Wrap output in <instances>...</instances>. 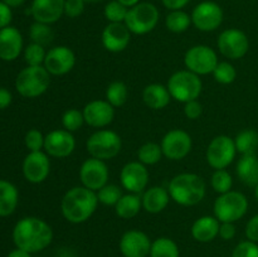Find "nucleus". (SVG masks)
I'll return each instance as SVG.
<instances>
[{
	"label": "nucleus",
	"instance_id": "nucleus-26",
	"mask_svg": "<svg viewBox=\"0 0 258 257\" xmlns=\"http://www.w3.org/2000/svg\"><path fill=\"white\" fill-rule=\"evenodd\" d=\"M171 96L168 87L161 83H150L143 91V101L151 110H163L170 103Z\"/></svg>",
	"mask_w": 258,
	"mask_h": 257
},
{
	"label": "nucleus",
	"instance_id": "nucleus-23",
	"mask_svg": "<svg viewBox=\"0 0 258 257\" xmlns=\"http://www.w3.org/2000/svg\"><path fill=\"white\" fill-rule=\"evenodd\" d=\"M23 50V37L15 27L0 29V59L5 62L15 60Z\"/></svg>",
	"mask_w": 258,
	"mask_h": 257
},
{
	"label": "nucleus",
	"instance_id": "nucleus-21",
	"mask_svg": "<svg viewBox=\"0 0 258 257\" xmlns=\"http://www.w3.org/2000/svg\"><path fill=\"white\" fill-rule=\"evenodd\" d=\"M131 40V32L125 23H108L102 30L101 42L106 50L111 53L123 52Z\"/></svg>",
	"mask_w": 258,
	"mask_h": 257
},
{
	"label": "nucleus",
	"instance_id": "nucleus-29",
	"mask_svg": "<svg viewBox=\"0 0 258 257\" xmlns=\"http://www.w3.org/2000/svg\"><path fill=\"white\" fill-rule=\"evenodd\" d=\"M143 209V199L141 194L127 193L123 194L115 206V212L117 217L122 219H131L138 216Z\"/></svg>",
	"mask_w": 258,
	"mask_h": 257
},
{
	"label": "nucleus",
	"instance_id": "nucleus-40",
	"mask_svg": "<svg viewBox=\"0 0 258 257\" xmlns=\"http://www.w3.org/2000/svg\"><path fill=\"white\" fill-rule=\"evenodd\" d=\"M83 123H86L85 117H83V112L77 110V108H70V110H67L62 115L63 128L70 131V133L78 131L82 127Z\"/></svg>",
	"mask_w": 258,
	"mask_h": 257
},
{
	"label": "nucleus",
	"instance_id": "nucleus-55",
	"mask_svg": "<svg viewBox=\"0 0 258 257\" xmlns=\"http://www.w3.org/2000/svg\"><path fill=\"white\" fill-rule=\"evenodd\" d=\"M254 197H256V199L258 201V184L254 186Z\"/></svg>",
	"mask_w": 258,
	"mask_h": 257
},
{
	"label": "nucleus",
	"instance_id": "nucleus-6",
	"mask_svg": "<svg viewBox=\"0 0 258 257\" xmlns=\"http://www.w3.org/2000/svg\"><path fill=\"white\" fill-rule=\"evenodd\" d=\"M86 149L91 158L100 159L103 161L111 160L120 154L122 149V140L116 131L100 128L87 139Z\"/></svg>",
	"mask_w": 258,
	"mask_h": 257
},
{
	"label": "nucleus",
	"instance_id": "nucleus-52",
	"mask_svg": "<svg viewBox=\"0 0 258 257\" xmlns=\"http://www.w3.org/2000/svg\"><path fill=\"white\" fill-rule=\"evenodd\" d=\"M2 2L5 3V4L10 8H18L20 7V5L24 4L25 0H2Z\"/></svg>",
	"mask_w": 258,
	"mask_h": 257
},
{
	"label": "nucleus",
	"instance_id": "nucleus-36",
	"mask_svg": "<svg viewBox=\"0 0 258 257\" xmlns=\"http://www.w3.org/2000/svg\"><path fill=\"white\" fill-rule=\"evenodd\" d=\"M97 194V199L101 204L107 207H115L117 202L120 201L121 197L123 196L121 186L116 185V184H106L105 186L96 191Z\"/></svg>",
	"mask_w": 258,
	"mask_h": 257
},
{
	"label": "nucleus",
	"instance_id": "nucleus-28",
	"mask_svg": "<svg viewBox=\"0 0 258 257\" xmlns=\"http://www.w3.org/2000/svg\"><path fill=\"white\" fill-rule=\"evenodd\" d=\"M19 202L17 186L8 180H0V217H8L15 212Z\"/></svg>",
	"mask_w": 258,
	"mask_h": 257
},
{
	"label": "nucleus",
	"instance_id": "nucleus-53",
	"mask_svg": "<svg viewBox=\"0 0 258 257\" xmlns=\"http://www.w3.org/2000/svg\"><path fill=\"white\" fill-rule=\"evenodd\" d=\"M117 2L121 3V4H122L123 7L127 8V9H130V8L138 5L139 3H140V0H117Z\"/></svg>",
	"mask_w": 258,
	"mask_h": 257
},
{
	"label": "nucleus",
	"instance_id": "nucleus-43",
	"mask_svg": "<svg viewBox=\"0 0 258 257\" xmlns=\"http://www.w3.org/2000/svg\"><path fill=\"white\" fill-rule=\"evenodd\" d=\"M231 257H258V243L249 239L239 242L234 247Z\"/></svg>",
	"mask_w": 258,
	"mask_h": 257
},
{
	"label": "nucleus",
	"instance_id": "nucleus-30",
	"mask_svg": "<svg viewBox=\"0 0 258 257\" xmlns=\"http://www.w3.org/2000/svg\"><path fill=\"white\" fill-rule=\"evenodd\" d=\"M191 25L190 15L183 9L179 10H169V14L165 18V27L166 29L170 30L171 33H180L186 32Z\"/></svg>",
	"mask_w": 258,
	"mask_h": 257
},
{
	"label": "nucleus",
	"instance_id": "nucleus-10",
	"mask_svg": "<svg viewBox=\"0 0 258 257\" xmlns=\"http://www.w3.org/2000/svg\"><path fill=\"white\" fill-rule=\"evenodd\" d=\"M218 62V55L216 50L206 44L193 45L184 54L185 68L198 76H207L213 73Z\"/></svg>",
	"mask_w": 258,
	"mask_h": 257
},
{
	"label": "nucleus",
	"instance_id": "nucleus-44",
	"mask_svg": "<svg viewBox=\"0 0 258 257\" xmlns=\"http://www.w3.org/2000/svg\"><path fill=\"white\" fill-rule=\"evenodd\" d=\"M86 3L83 0H66L64 2V15L68 18L81 17L85 12Z\"/></svg>",
	"mask_w": 258,
	"mask_h": 257
},
{
	"label": "nucleus",
	"instance_id": "nucleus-31",
	"mask_svg": "<svg viewBox=\"0 0 258 257\" xmlns=\"http://www.w3.org/2000/svg\"><path fill=\"white\" fill-rule=\"evenodd\" d=\"M150 257H180L176 242L169 237H159L151 243Z\"/></svg>",
	"mask_w": 258,
	"mask_h": 257
},
{
	"label": "nucleus",
	"instance_id": "nucleus-32",
	"mask_svg": "<svg viewBox=\"0 0 258 257\" xmlns=\"http://www.w3.org/2000/svg\"><path fill=\"white\" fill-rule=\"evenodd\" d=\"M237 153L242 155H248V154H256L258 149V133L252 128L241 131L234 139Z\"/></svg>",
	"mask_w": 258,
	"mask_h": 257
},
{
	"label": "nucleus",
	"instance_id": "nucleus-45",
	"mask_svg": "<svg viewBox=\"0 0 258 257\" xmlns=\"http://www.w3.org/2000/svg\"><path fill=\"white\" fill-rule=\"evenodd\" d=\"M203 113V106L198 100L189 101V102L184 103V115L189 120H198Z\"/></svg>",
	"mask_w": 258,
	"mask_h": 257
},
{
	"label": "nucleus",
	"instance_id": "nucleus-1",
	"mask_svg": "<svg viewBox=\"0 0 258 257\" xmlns=\"http://www.w3.org/2000/svg\"><path fill=\"white\" fill-rule=\"evenodd\" d=\"M13 241L20 249L35 253L47 248L53 241V229L44 219L24 217L13 229Z\"/></svg>",
	"mask_w": 258,
	"mask_h": 257
},
{
	"label": "nucleus",
	"instance_id": "nucleus-47",
	"mask_svg": "<svg viewBox=\"0 0 258 257\" xmlns=\"http://www.w3.org/2000/svg\"><path fill=\"white\" fill-rule=\"evenodd\" d=\"M13 19L12 8L8 7L5 3L0 2V29L9 27Z\"/></svg>",
	"mask_w": 258,
	"mask_h": 257
},
{
	"label": "nucleus",
	"instance_id": "nucleus-25",
	"mask_svg": "<svg viewBox=\"0 0 258 257\" xmlns=\"http://www.w3.org/2000/svg\"><path fill=\"white\" fill-rule=\"evenodd\" d=\"M219 227H221V222L214 216L199 217L191 226V237L197 242L208 243V242L213 241L216 237H218Z\"/></svg>",
	"mask_w": 258,
	"mask_h": 257
},
{
	"label": "nucleus",
	"instance_id": "nucleus-19",
	"mask_svg": "<svg viewBox=\"0 0 258 257\" xmlns=\"http://www.w3.org/2000/svg\"><path fill=\"white\" fill-rule=\"evenodd\" d=\"M151 243L148 234L140 229H128L121 236L118 248L123 257H148Z\"/></svg>",
	"mask_w": 258,
	"mask_h": 257
},
{
	"label": "nucleus",
	"instance_id": "nucleus-41",
	"mask_svg": "<svg viewBox=\"0 0 258 257\" xmlns=\"http://www.w3.org/2000/svg\"><path fill=\"white\" fill-rule=\"evenodd\" d=\"M45 55V48L37 43H30L24 49V60L28 66H43Z\"/></svg>",
	"mask_w": 258,
	"mask_h": 257
},
{
	"label": "nucleus",
	"instance_id": "nucleus-8",
	"mask_svg": "<svg viewBox=\"0 0 258 257\" xmlns=\"http://www.w3.org/2000/svg\"><path fill=\"white\" fill-rule=\"evenodd\" d=\"M160 19V12L153 3L140 2L135 7L130 8L125 19V25L131 34L144 35L153 32Z\"/></svg>",
	"mask_w": 258,
	"mask_h": 257
},
{
	"label": "nucleus",
	"instance_id": "nucleus-14",
	"mask_svg": "<svg viewBox=\"0 0 258 257\" xmlns=\"http://www.w3.org/2000/svg\"><path fill=\"white\" fill-rule=\"evenodd\" d=\"M110 171L106 161L96 158H88L80 168V180L83 186L93 191L100 190L108 183Z\"/></svg>",
	"mask_w": 258,
	"mask_h": 257
},
{
	"label": "nucleus",
	"instance_id": "nucleus-39",
	"mask_svg": "<svg viewBox=\"0 0 258 257\" xmlns=\"http://www.w3.org/2000/svg\"><path fill=\"white\" fill-rule=\"evenodd\" d=\"M127 8L123 7L117 0H110L105 5L103 15H105L108 23H123L126 19V15H127Z\"/></svg>",
	"mask_w": 258,
	"mask_h": 257
},
{
	"label": "nucleus",
	"instance_id": "nucleus-7",
	"mask_svg": "<svg viewBox=\"0 0 258 257\" xmlns=\"http://www.w3.org/2000/svg\"><path fill=\"white\" fill-rule=\"evenodd\" d=\"M247 211H248V199L238 190H229L224 194H219L213 204L214 217L221 223L222 222L234 223L243 218Z\"/></svg>",
	"mask_w": 258,
	"mask_h": 257
},
{
	"label": "nucleus",
	"instance_id": "nucleus-33",
	"mask_svg": "<svg viewBox=\"0 0 258 257\" xmlns=\"http://www.w3.org/2000/svg\"><path fill=\"white\" fill-rule=\"evenodd\" d=\"M128 98V88L122 81H113L106 88V101L113 107H121Z\"/></svg>",
	"mask_w": 258,
	"mask_h": 257
},
{
	"label": "nucleus",
	"instance_id": "nucleus-3",
	"mask_svg": "<svg viewBox=\"0 0 258 257\" xmlns=\"http://www.w3.org/2000/svg\"><path fill=\"white\" fill-rule=\"evenodd\" d=\"M171 201L183 207H193L201 203L207 193L204 179L196 173H180L174 176L168 185Z\"/></svg>",
	"mask_w": 258,
	"mask_h": 257
},
{
	"label": "nucleus",
	"instance_id": "nucleus-5",
	"mask_svg": "<svg viewBox=\"0 0 258 257\" xmlns=\"http://www.w3.org/2000/svg\"><path fill=\"white\" fill-rule=\"evenodd\" d=\"M171 98L178 102L186 103L189 101L198 100L203 91V82L201 76L188 70H181L173 73L166 83Z\"/></svg>",
	"mask_w": 258,
	"mask_h": 257
},
{
	"label": "nucleus",
	"instance_id": "nucleus-51",
	"mask_svg": "<svg viewBox=\"0 0 258 257\" xmlns=\"http://www.w3.org/2000/svg\"><path fill=\"white\" fill-rule=\"evenodd\" d=\"M30 254L32 253H29V252L24 251V249H20L17 247L15 249H13V251L9 252L8 257H32Z\"/></svg>",
	"mask_w": 258,
	"mask_h": 257
},
{
	"label": "nucleus",
	"instance_id": "nucleus-17",
	"mask_svg": "<svg viewBox=\"0 0 258 257\" xmlns=\"http://www.w3.org/2000/svg\"><path fill=\"white\" fill-rule=\"evenodd\" d=\"M50 160L45 151H29L23 161V175L29 183L40 184L49 176Z\"/></svg>",
	"mask_w": 258,
	"mask_h": 257
},
{
	"label": "nucleus",
	"instance_id": "nucleus-4",
	"mask_svg": "<svg viewBox=\"0 0 258 257\" xmlns=\"http://www.w3.org/2000/svg\"><path fill=\"white\" fill-rule=\"evenodd\" d=\"M50 75L44 66H27L18 73L15 88L25 98H37L49 88Z\"/></svg>",
	"mask_w": 258,
	"mask_h": 257
},
{
	"label": "nucleus",
	"instance_id": "nucleus-35",
	"mask_svg": "<svg viewBox=\"0 0 258 257\" xmlns=\"http://www.w3.org/2000/svg\"><path fill=\"white\" fill-rule=\"evenodd\" d=\"M164 156L160 144L145 143L139 148L138 160L144 165H155Z\"/></svg>",
	"mask_w": 258,
	"mask_h": 257
},
{
	"label": "nucleus",
	"instance_id": "nucleus-48",
	"mask_svg": "<svg viewBox=\"0 0 258 257\" xmlns=\"http://www.w3.org/2000/svg\"><path fill=\"white\" fill-rule=\"evenodd\" d=\"M236 226L234 223H229V222H222L221 227H219V234L222 239L224 241H229V239L234 238L236 236Z\"/></svg>",
	"mask_w": 258,
	"mask_h": 257
},
{
	"label": "nucleus",
	"instance_id": "nucleus-15",
	"mask_svg": "<svg viewBox=\"0 0 258 257\" xmlns=\"http://www.w3.org/2000/svg\"><path fill=\"white\" fill-rule=\"evenodd\" d=\"M148 168L140 161H128L122 166L120 173V183L125 190L128 193L143 194L149 184Z\"/></svg>",
	"mask_w": 258,
	"mask_h": 257
},
{
	"label": "nucleus",
	"instance_id": "nucleus-54",
	"mask_svg": "<svg viewBox=\"0 0 258 257\" xmlns=\"http://www.w3.org/2000/svg\"><path fill=\"white\" fill-rule=\"evenodd\" d=\"M83 2H85L86 4H97V3L105 2V0H83Z\"/></svg>",
	"mask_w": 258,
	"mask_h": 257
},
{
	"label": "nucleus",
	"instance_id": "nucleus-37",
	"mask_svg": "<svg viewBox=\"0 0 258 257\" xmlns=\"http://www.w3.org/2000/svg\"><path fill=\"white\" fill-rule=\"evenodd\" d=\"M211 185L218 194H224L227 191L232 190L233 185V178L231 173L227 169H221V170H214L211 178Z\"/></svg>",
	"mask_w": 258,
	"mask_h": 257
},
{
	"label": "nucleus",
	"instance_id": "nucleus-20",
	"mask_svg": "<svg viewBox=\"0 0 258 257\" xmlns=\"http://www.w3.org/2000/svg\"><path fill=\"white\" fill-rule=\"evenodd\" d=\"M85 122L95 128H103L112 123L115 118V107L106 100L90 101L82 110Z\"/></svg>",
	"mask_w": 258,
	"mask_h": 257
},
{
	"label": "nucleus",
	"instance_id": "nucleus-24",
	"mask_svg": "<svg viewBox=\"0 0 258 257\" xmlns=\"http://www.w3.org/2000/svg\"><path fill=\"white\" fill-rule=\"evenodd\" d=\"M141 199H143L144 211L151 214H158L168 207L171 198L168 189L163 188V186L154 185L145 189V191L141 194Z\"/></svg>",
	"mask_w": 258,
	"mask_h": 257
},
{
	"label": "nucleus",
	"instance_id": "nucleus-18",
	"mask_svg": "<svg viewBox=\"0 0 258 257\" xmlns=\"http://www.w3.org/2000/svg\"><path fill=\"white\" fill-rule=\"evenodd\" d=\"M76 149V139L73 133L57 128L45 135L44 151L55 159H64L72 155Z\"/></svg>",
	"mask_w": 258,
	"mask_h": 257
},
{
	"label": "nucleus",
	"instance_id": "nucleus-42",
	"mask_svg": "<svg viewBox=\"0 0 258 257\" xmlns=\"http://www.w3.org/2000/svg\"><path fill=\"white\" fill-rule=\"evenodd\" d=\"M45 136L37 128H32L25 134L24 143L29 151H42L44 149Z\"/></svg>",
	"mask_w": 258,
	"mask_h": 257
},
{
	"label": "nucleus",
	"instance_id": "nucleus-9",
	"mask_svg": "<svg viewBox=\"0 0 258 257\" xmlns=\"http://www.w3.org/2000/svg\"><path fill=\"white\" fill-rule=\"evenodd\" d=\"M237 149L234 139L228 135H218L209 143L206 151V159L208 165L214 170L227 169L236 158Z\"/></svg>",
	"mask_w": 258,
	"mask_h": 257
},
{
	"label": "nucleus",
	"instance_id": "nucleus-46",
	"mask_svg": "<svg viewBox=\"0 0 258 257\" xmlns=\"http://www.w3.org/2000/svg\"><path fill=\"white\" fill-rule=\"evenodd\" d=\"M246 237L247 239L258 243V214L252 217L246 224Z\"/></svg>",
	"mask_w": 258,
	"mask_h": 257
},
{
	"label": "nucleus",
	"instance_id": "nucleus-22",
	"mask_svg": "<svg viewBox=\"0 0 258 257\" xmlns=\"http://www.w3.org/2000/svg\"><path fill=\"white\" fill-rule=\"evenodd\" d=\"M66 0H33L29 13L34 22L54 24L64 15Z\"/></svg>",
	"mask_w": 258,
	"mask_h": 257
},
{
	"label": "nucleus",
	"instance_id": "nucleus-11",
	"mask_svg": "<svg viewBox=\"0 0 258 257\" xmlns=\"http://www.w3.org/2000/svg\"><path fill=\"white\" fill-rule=\"evenodd\" d=\"M217 47L221 54L228 59H241L249 49V39L243 30L229 28L218 35Z\"/></svg>",
	"mask_w": 258,
	"mask_h": 257
},
{
	"label": "nucleus",
	"instance_id": "nucleus-50",
	"mask_svg": "<svg viewBox=\"0 0 258 257\" xmlns=\"http://www.w3.org/2000/svg\"><path fill=\"white\" fill-rule=\"evenodd\" d=\"M13 96L10 93L9 90L4 87H0V110H4V108L9 107L10 103H12Z\"/></svg>",
	"mask_w": 258,
	"mask_h": 257
},
{
	"label": "nucleus",
	"instance_id": "nucleus-13",
	"mask_svg": "<svg viewBox=\"0 0 258 257\" xmlns=\"http://www.w3.org/2000/svg\"><path fill=\"white\" fill-rule=\"evenodd\" d=\"M160 146L166 159L178 161L189 155L193 148V140L185 130L173 128L163 136Z\"/></svg>",
	"mask_w": 258,
	"mask_h": 257
},
{
	"label": "nucleus",
	"instance_id": "nucleus-2",
	"mask_svg": "<svg viewBox=\"0 0 258 257\" xmlns=\"http://www.w3.org/2000/svg\"><path fill=\"white\" fill-rule=\"evenodd\" d=\"M96 191L86 186H73L68 189L60 201V212L63 218L73 224L87 222L98 207Z\"/></svg>",
	"mask_w": 258,
	"mask_h": 257
},
{
	"label": "nucleus",
	"instance_id": "nucleus-12",
	"mask_svg": "<svg viewBox=\"0 0 258 257\" xmlns=\"http://www.w3.org/2000/svg\"><path fill=\"white\" fill-rule=\"evenodd\" d=\"M191 24L201 32H214L223 23V9L216 2L206 0L196 5L190 14Z\"/></svg>",
	"mask_w": 258,
	"mask_h": 257
},
{
	"label": "nucleus",
	"instance_id": "nucleus-27",
	"mask_svg": "<svg viewBox=\"0 0 258 257\" xmlns=\"http://www.w3.org/2000/svg\"><path fill=\"white\" fill-rule=\"evenodd\" d=\"M236 173L244 185L256 186L258 184V158L256 154L242 155L237 161Z\"/></svg>",
	"mask_w": 258,
	"mask_h": 257
},
{
	"label": "nucleus",
	"instance_id": "nucleus-34",
	"mask_svg": "<svg viewBox=\"0 0 258 257\" xmlns=\"http://www.w3.org/2000/svg\"><path fill=\"white\" fill-rule=\"evenodd\" d=\"M29 38L32 43L47 47L54 40V32L49 24L34 22L29 28Z\"/></svg>",
	"mask_w": 258,
	"mask_h": 257
},
{
	"label": "nucleus",
	"instance_id": "nucleus-16",
	"mask_svg": "<svg viewBox=\"0 0 258 257\" xmlns=\"http://www.w3.org/2000/svg\"><path fill=\"white\" fill-rule=\"evenodd\" d=\"M44 68L50 76H64L76 66V54L67 45H55L47 52Z\"/></svg>",
	"mask_w": 258,
	"mask_h": 257
},
{
	"label": "nucleus",
	"instance_id": "nucleus-38",
	"mask_svg": "<svg viewBox=\"0 0 258 257\" xmlns=\"http://www.w3.org/2000/svg\"><path fill=\"white\" fill-rule=\"evenodd\" d=\"M212 75L214 80L221 85H231L236 81L237 71L231 62L223 60V62H218Z\"/></svg>",
	"mask_w": 258,
	"mask_h": 257
},
{
	"label": "nucleus",
	"instance_id": "nucleus-49",
	"mask_svg": "<svg viewBox=\"0 0 258 257\" xmlns=\"http://www.w3.org/2000/svg\"><path fill=\"white\" fill-rule=\"evenodd\" d=\"M164 7L169 10H179L185 8L190 0H161Z\"/></svg>",
	"mask_w": 258,
	"mask_h": 257
}]
</instances>
